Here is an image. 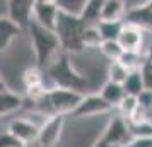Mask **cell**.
<instances>
[{
    "label": "cell",
    "instance_id": "cell-1",
    "mask_svg": "<svg viewBox=\"0 0 152 147\" xmlns=\"http://www.w3.org/2000/svg\"><path fill=\"white\" fill-rule=\"evenodd\" d=\"M24 33H26V38L29 41V46L33 50L34 65L39 67L41 70L46 69L60 53H63L55 31L45 29L31 21V24L28 26V29Z\"/></svg>",
    "mask_w": 152,
    "mask_h": 147
},
{
    "label": "cell",
    "instance_id": "cell-2",
    "mask_svg": "<svg viewBox=\"0 0 152 147\" xmlns=\"http://www.w3.org/2000/svg\"><path fill=\"white\" fill-rule=\"evenodd\" d=\"M45 72L51 80L50 87H62V89L75 91L80 94H86V89L89 87L87 80L79 74V70L74 67V63L70 60V55L67 53H60L45 69Z\"/></svg>",
    "mask_w": 152,
    "mask_h": 147
},
{
    "label": "cell",
    "instance_id": "cell-3",
    "mask_svg": "<svg viewBox=\"0 0 152 147\" xmlns=\"http://www.w3.org/2000/svg\"><path fill=\"white\" fill-rule=\"evenodd\" d=\"M86 28L79 17L65 15L58 12L56 17V26H55V34L58 38L60 48L67 55H79L82 53V31Z\"/></svg>",
    "mask_w": 152,
    "mask_h": 147
},
{
    "label": "cell",
    "instance_id": "cell-4",
    "mask_svg": "<svg viewBox=\"0 0 152 147\" xmlns=\"http://www.w3.org/2000/svg\"><path fill=\"white\" fill-rule=\"evenodd\" d=\"M48 105L51 108L53 115H62V116H69L74 113L79 103L82 101L84 94L75 91H69V89H62V87H50L48 89Z\"/></svg>",
    "mask_w": 152,
    "mask_h": 147
},
{
    "label": "cell",
    "instance_id": "cell-5",
    "mask_svg": "<svg viewBox=\"0 0 152 147\" xmlns=\"http://www.w3.org/2000/svg\"><path fill=\"white\" fill-rule=\"evenodd\" d=\"M65 123H67V116H62V115L48 116L45 120V123L38 128V142L36 144L39 147H56L63 137Z\"/></svg>",
    "mask_w": 152,
    "mask_h": 147
},
{
    "label": "cell",
    "instance_id": "cell-6",
    "mask_svg": "<svg viewBox=\"0 0 152 147\" xmlns=\"http://www.w3.org/2000/svg\"><path fill=\"white\" fill-rule=\"evenodd\" d=\"M111 110L113 108L97 92H94V94H84L82 101L79 103V106L74 110L70 116L74 120H91L96 116H103L106 113H110Z\"/></svg>",
    "mask_w": 152,
    "mask_h": 147
},
{
    "label": "cell",
    "instance_id": "cell-7",
    "mask_svg": "<svg viewBox=\"0 0 152 147\" xmlns=\"http://www.w3.org/2000/svg\"><path fill=\"white\" fill-rule=\"evenodd\" d=\"M7 132L22 147H33L38 142V127L33 125L24 116H15L10 120L7 125Z\"/></svg>",
    "mask_w": 152,
    "mask_h": 147
},
{
    "label": "cell",
    "instance_id": "cell-8",
    "mask_svg": "<svg viewBox=\"0 0 152 147\" xmlns=\"http://www.w3.org/2000/svg\"><path fill=\"white\" fill-rule=\"evenodd\" d=\"M99 139L103 140V142L111 144V146L125 147L126 142H128L132 137H130L128 128H126V121L118 115V116H113V118L108 120V123H106L104 128L101 130Z\"/></svg>",
    "mask_w": 152,
    "mask_h": 147
},
{
    "label": "cell",
    "instance_id": "cell-9",
    "mask_svg": "<svg viewBox=\"0 0 152 147\" xmlns=\"http://www.w3.org/2000/svg\"><path fill=\"white\" fill-rule=\"evenodd\" d=\"M58 7L55 0H34L33 2V22L45 29L55 31Z\"/></svg>",
    "mask_w": 152,
    "mask_h": 147
},
{
    "label": "cell",
    "instance_id": "cell-10",
    "mask_svg": "<svg viewBox=\"0 0 152 147\" xmlns=\"http://www.w3.org/2000/svg\"><path fill=\"white\" fill-rule=\"evenodd\" d=\"M33 2L34 0H10L7 2V17L26 31L33 21Z\"/></svg>",
    "mask_w": 152,
    "mask_h": 147
},
{
    "label": "cell",
    "instance_id": "cell-11",
    "mask_svg": "<svg viewBox=\"0 0 152 147\" xmlns=\"http://www.w3.org/2000/svg\"><path fill=\"white\" fill-rule=\"evenodd\" d=\"M118 45L121 46L123 51L126 53H144V31H140L135 26L125 24L118 34Z\"/></svg>",
    "mask_w": 152,
    "mask_h": 147
},
{
    "label": "cell",
    "instance_id": "cell-12",
    "mask_svg": "<svg viewBox=\"0 0 152 147\" xmlns=\"http://www.w3.org/2000/svg\"><path fill=\"white\" fill-rule=\"evenodd\" d=\"M22 34H24V31L17 24H14L7 15H2L0 17V53H4Z\"/></svg>",
    "mask_w": 152,
    "mask_h": 147
},
{
    "label": "cell",
    "instance_id": "cell-13",
    "mask_svg": "<svg viewBox=\"0 0 152 147\" xmlns=\"http://www.w3.org/2000/svg\"><path fill=\"white\" fill-rule=\"evenodd\" d=\"M149 2V0H147ZM125 24H130V26H135L140 31H147V33H152V12L147 9V5L142 9H137V10H132V12H126L123 17Z\"/></svg>",
    "mask_w": 152,
    "mask_h": 147
},
{
    "label": "cell",
    "instance_id": "cell-14",
    "mask_svg": "<svg viewBox=\"0 0 152 147\" xmlns=\"http://www.w3.org/2000/svg\"><path fill=\"white\" fill-rule=\"evenodd\" d=\"M24 108V96L15 91H4L0 92V118L9 116L12 113Z\"/></svg>",
    "mask_w": 152,
    "mask_h": 147
},
{
    "label": "cell",
    "instance_id": "cell-15",
    "mask_svg": "<svg viewBox=\"0 0 152 147\" xmlns=\"http://www.w3.org/2000/svg\"><path fill=\"white\" fill-rule=\"evenodd\" d=\"M123 17H125L123 0H103L101 21L103 22H116V21H123Z\"/></svg>",
    "mask_w": 152,
    "mask_h": 147
},
{
    "label": "cell",
    "instance_id": "cell-16",
    "mask_svg": "<svg viewBox=\"0 0 152 147\" xmlns=\"http://www.w3.org/2000/svg\"><path fill=\"white\" fill-rule=\"evenodd\" d=\"M101 98L108 103V105L111 106V108H116L120 103H121V99L125 98V91L123 87L120 84H113V82H104L103 86H101V89H99V92H97Z\"/></svg>",
    "mask_w": 152,
    "mask_h": 147
},
{
    "label": "cell",
    "instance_id": "cell-17",
    "mask_svg": "<svg viewBox=\"0 0 152 147\" xmlns=\"http://www.w3.org/2000/svg\"><path fill=\"white\" fill-rule=\"evenodd\" d=\"M101 9H103V0H86V7L79 19L86 26H97L101 22Z\"/></svg>",
    "mask_w": 152,
    "mask_h": 147
},
{
    "label": "cell",
    "instance_id": "cell-18",
    "mask_svg": "<svg viewBox=\"0 0 152 147\" xmlns=\"http://www.w3.org/2000/svg\"><path fill=\"white\" fill-rule=\"evenodd\" d=\"M21 84L22 87H33V86L45 84V70H41L36 65H29L21 74Z\"/></svg>",
    "mask_w": 152,
    "mask_h": 147
},
{
    "label": "cell",
    "instance_id": "cell-19",
    "mask_svg": "<svg viewBox=\"0 0 152 147\" xmlns=\"http://www.w3.org/2000/svg\"><path fill=\"white\" fill-rule=\"evenodd\" d=\"M103 45V38L97 26H86L82 31V48L86 50H99Z\"/></svg>",
    "mask_w": 152,
    "mask_h": 147
},
{
    "label": "cell",
    "instance_id": "cell-20",
    "mask_svg": "<svg viewBox=\"0 0 152 147\" xmlns=\"http://www.w3.org/2000/svg\"><path fill=\"white\" fill-rule=\"evenodd\" d=\"M125 91V96H132V98H137L140 92L144 91V82H142V77H140V72L135 70V72H130L128 77L125 79V82L121 84Z\"/></svg>",
    "mask_w": 152,
    "mask_h": 147
},
{
    "label": "cell",
    "instance_id": "cell-21",
    "mask_svg": "<svg viewBox=\"0 0 152 147\" xmlns=\"http://www.w3.org/2000/svg\"><path fill=\"white\" fill-rule=\"evenodd\" d=\"M58 12L72 17H80L84 7H86V0H55Z\"/></svg>",
    "mask_w": 152,
    "mask_h": 147
},
{
    "label": "cell",
    "instance_id": "cell-22",
    "mask_svg": "<svg viewBox=\"0 0 152 147\" xmlns=\"http://www.w3.org/2000/svg\"><path fill=\"white\" fill-rule=\"evenodd\" d=\"M128 70L125 69L120 62H108L106 65V75H108V82H113V84H123L125 79L128 77Z\"/></svg>",
    "mask_w": 152,
    "mask_h": 147
},
{
    "label": "cell",
    "instance_id": "cell-23",
    "mask_svg": "<svg viewBox=\"0 0 152 147\" xmlns=\"http://www.w3.org/2000/svg\"><path fill=\"white\" fill-rule=\"evenodd\" d=\"M121 28H123V21H116V22H103L101 21L97 24V29L101 33L103 41H116Z\"/></svg>",
    "mask_w": 152,
    "mask_h": 147
},
{
    "label": "cell",
    "instance_id": "cell-24",
    "mask_svg": "<svg viewBox=\"0 0 152 147\" xmlns=\"http://www.w3.org/2000/svg\"><path fill=\"white\" fill-rule=\"evenodd\" d=\"M118 62L121 63L128 72H135V70H140V67L144 65L145 56L144 53H126V51H123V55Z\"/></svg>",
    "mask_w": 152,
    "mask_h": 147
},
{
    "label": "cell",
    "instance_id": "cell-25",
    "mask_svg": "<svg viewBox=\"0 0 152 147\" xmlns=\"http://www.w3.org/2000/svg\"><path fill=\"white\" fill-rule=\"evenodd\" d=\"M126 121V120H125ZM126 128L130 132L132 139H138V137H152V121H138V123H132L126 121Z\"/></svg>",
    "mask_w": 152,
    "mask_h": 147
},
{
    "label": "cell",
    "instance_id": "cell-26",
    "mask_svg": "<svg viewBox=\"0 0 152 147\" xmlns=\"http://www.w3.org/2000/svg\"><path fill=\"white\" fill-rule=\"evenodd\" d=\"M99 51L110 62H118L123 55V50L118 45V41H103V45L99 46Z\"/></svg>",
    "mask_w": 152,
    "mask_h": 147
},
{
    "label": "cell",
    "instance_id": "cell-27",
    "mask_svg": "<svg viewBox=\"0 0 152 147\" xmlns=\"http://www.w3.org/2000/svg\"><path fill=\"white\" fill-rule=\"evenodd\" d=\"M118 110H120V116L123 120H128L133 115V113L137 111V98H132V96H125L123 99H121V103L116 106Z\"/></svg>",
    "mask_w": 152,
    "mask_h": 147
},
{
    "label": "cell",
    "instance_id": "cell-28",
    "mask_svg": "<svg viewBox=\"0 0 152 147\" xmlns=\"http://www.w3.org/2000/svg\"><path fill=\"white\" fill-rule=\"evenodd\" d=\"M138 72H140V77H142V82H144V89L152 92V65L145 60Z\"/></svg>",
    "mask_w": 152,
    "mask_h": 147
},
{
    "label": "cell",
    "instance_id": "cell-29",
    "mask_svg": "<svg viewBox=\"0 0 152 147\" xmlns=\"http://www.w3.org/2000/svg\"><path fill=\"white\" fill-rule=\"evenodd\" d=\"M137 105H138V108L144 110L147 115L152 113V92L144 89V91L137 96Z\"/></svg>",
    "mask_w": 152,
    "mask_h": 147
},
{
    "label": "cell",
    "instance_id": "cell-30",
    "mask_svg": "<svg viewBox=\"0 0 152 147\" xmlns=\"http://www.w3.org/2000/svg\"><path fill=\"white\" fill-rule=\"evenodd\" d=\"M0 147H22V146L5 130V132H0Z\"/></svg>",
    "mask_w": 152,
    "mask_h": 147
},
{
    "label": "cell",
    "instance_id": "cell-31",
    "mask_svg": "<svg viewBox=\"0 0 152 147\" xmlns=\"http://www.w3.org/2000/svg\"><path fill=\"white\" fill-rule=\"evenodd\" d=\"M125 147H152V137H138L130 139Z\"/></svg>",
    "mask_w": 152,
    "mask_h": 147
},
{
    "label": "cell",
    "instance_id": "cell-32",
    "mask_svg": "<svg viewBox=\"0 0 152 147\" xmlns=\"http://www.w3.org/2000/svg\"><path fill=\"white\" fill-rule=\"evenodd\" d=\"M144 56H145V60H147V62L152 65V43L149 45V48L144 51Z\"/></svg>",
    "mask_w": 152,
    "mask_h": 147
},
{
    "label": "cell",
    "instance_id": "cell-33",
    "mask_svg": "<svg viewBox=\"0 0 152 147\" xmlns=\"http://www.w3.org/2000/svg\"><path fill=\"white\" fill-rule=\"evenodd\" d=\"M4 91H9V86L5 84V80L0 77V92H4Z\"/></svg>",
    "mask_w": 152,
    "mask_h": 147
},
{
    "label": "cell",
    "instance_id": "cell-34",
    "mask_svg": "<svg viewBox=\"0 0 152 147\" xmlns=\"http://www.w3.org/2000/svg\"><path fill=\"white\" fill-rule=\"evenodd\" d=\"M147 9L152 12V0H149V2H147Z\"/></svg>",
    "mask_w": 152,
    "mask_h": 147
}]
</instances>
